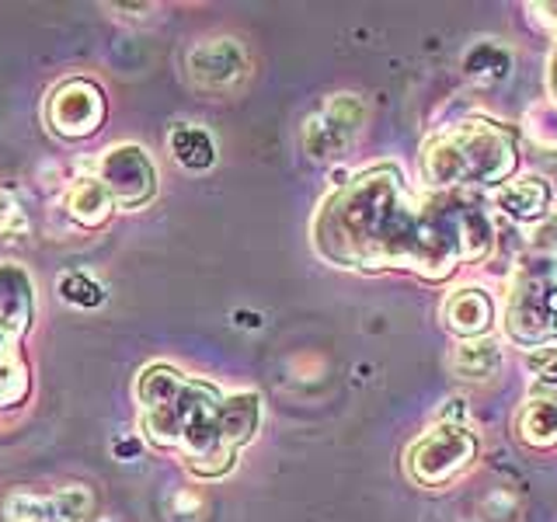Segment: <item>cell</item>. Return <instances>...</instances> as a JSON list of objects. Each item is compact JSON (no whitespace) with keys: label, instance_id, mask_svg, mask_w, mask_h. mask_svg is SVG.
<instances>
[{"label":"cell","instance_id":"obj_13","mask_svg":"<svg viewBox=\"0 0 557 522\" xmlns=\"http://www.w3.org/2000/svg\"><path fill=\"white\" fill-rule=\"evenodd\" d=\"M112 196L104 191V185L98 178H81L70 185L66 191V213L74 223L87 226V231H95V226H104L112 216Z\"/></svg>","mask_w":557,"mask_h":522},{"label":"cell","instance_id":"obj_8","mask_svg":"<svg viewBox=\"0 0 557 522\" xmlns=\"http://www.w3.org/2000/svg\"><path fill=\"white\" fill-rule=\"evenodd\" d=\"M95 492L87 484H66L52 495H32L17 487L4 498L8 522H91Z\"/></svg>","mask_w":557,"mask_h":522},{"label":"cell","instance_id":"obj_2","mask_svg":"<svg viewBox=\"0 0 557 522\" xmlns=\"http://www.w3.org/2000/svg\"><path fill=\"white\" fill-rule=\"evenodd\" d=\"M144 432L153 446L178 449L196 477H223L237 452L223 443V394L206 380H191L168 362H150L136 380Z\"/></svg>","mask_w":557,"mask_h":522},{"label":"cell","instance_id":"obj_10","mask_svg":"<svg viewBox=\"0 0 557 522\" xmlns=\"http://www.w3.org/2000/svg\"><path fill=\"white\" fill-rule=\"evenodd\" d=\"M35 318V283L17 261H0V335L22 341Z\"/></svg>","mask_w":557,"mask_h":522},{"label":"cell","instance_id":"obj_9","mask_svg":"<svg viewBox=\"0 0 557 522\" xmlns=\"http://www.w3.org/2000/svg\"><path fill=\"white\" fill-rule=\"evenodd\" d=\"M188 77L209 95H226L248 77V57L234 39H209L188 52Z\"/></svg>","mask_w":557,"mask_h":522},{"label":"cell","instance_id":"obj_23","mask_svg":"<svg viewBox=\"0 0 557 522\" xmlns=\"http://www.w3.org/2000/svg\"><path fill=\"white\" fill-rule=\"evenodd\" d=\"M530 11H536L533 17H536V25H544V28H550L554 35H557V4H530Z\"/></svg>","mask_w":557,"mask_h":522},{"label":"cell","instance_id":"obj_26","mask_svg":"<svg viewBox=\"0 0 557 522\" xmlns=\"http://www.w3.org/2000/svg\"><path fill=\"white\" fill-rule=\"evenodd\" d=\"M136 449H139V443H136V439H126V443H119V446H115L119 457H133Z\"/></svg>","mask_w":557,"mask_h":522},{"label":"cell","instance_id":"obj_21","mask_svg":"<svg viewBox=\"0 0 557 522\" xmlns=\"http://www.w3.org/2000/svg\"><path fill=\"white\" fill-rule=\"evenodd\" d=\"M527 129L533 136V144L540 150H557V109L544 104V109H533L527 115Z\"/></svg>","mask_w":557,"mask_h":522},{"label":"cell","instance_id":"obj_3","mask_svg":"<svg viewBox=\"0 0 557 522\" xmlns=\"http://www.w3.org/2000/svg\"><path fill=\"white\" fill-rule=\"evenodd\" d=\"M516 171V139L487 119H463L440 129L422 147V178L429 188L505 185Z\"/></svg>","mask_w":557,"mask_h":522},{"label":"cell","instance_id":"obj_14","mask_svg":"<svg viewBox=\"0 0 557 522\" xmlns=\"http://www.w3.org/2000/svg\"><path fill=\"white\" fill-rule=\"evenodd\" d=\"M516 435L530 449H557V400L533 397L516 414Z\"/></svg>","mask_w":557,"mask_h":522},{"label":"cell","instance_id":"obj_11","mask_svg":"<svg viewBox=\"0 0 557 522\" xmlns=\"http://www.w3.org/2000/svg\"><path fill=\"white\" fill-rule=\"evenodd\" d=\"M443 321L457 338H487V331L495 327V300L478 286H463L449 293L443 303Z\"/></svg>","mask_w":557,"mask_h":522},{"label":"cell","instance_id":"obj_18","mask_svg":"<svg viewBox=\"0 0 557 522\" xmlns=\"http://www.w3.org/2000/svg\"><path fill=\"white\" fill-rule=\"evenodd\" d=\"M463 70H467V77H474L481 84H495V80H505L512 74V57L498 42L487 39V42H478L467 52Z\"/></svg>","mask_w":557,"mask_h":522},{"label":"cell","instance_id":"obj_5","mask_svg":"<svg viewBox=\"0 0 557 522\" xmlns=\"http://www.w3.org/2000/svg\"><path fill=\"white\" fill-rule=\"evenodd\" d=\"M98 182L112 196L115 209H144L157 196V167L139 144H119L98 157Z\"/></svg>","mask_w":557,"mask_h":522},{"label":"cell","instance_id":"obj_12","mask_svg":"<svg viewBox=\"0 0 557 522\" xmlns=\"http://www.w3.org/2000/svg\"><path fill=\"white\" fill-rule=\"evenodd\" d=\"M554 191L544 178H519L495 188V206L516 223H540L550 216Z\"/></svg>","mask_w":557,"mask_h":522},{"label":"cell","instance_id":"obj_7","mask_svg":"<svg viewBox=\"0 0 557 522\" xmlns=\"http://www.w3.org/2000/svg\"><path fill=\"white\" fill-rule=\"evenodd\" d=\"M366 122V104L356 95H331L304 126V150L313 161H331L352 147Z\"/></svg>","mask_w":557,"mask_h":522},{"label":"cell","instance_id":"obj_6","mask_svg":"<svg viewBox=\"0 0 557 522\" xmlns=\"http://www.w3.org/2000/svg\"><path fill=\"white\" fill-rule=\"evenodd\" d=\"M109 104H104V91L87 77H70L49 91L46 101V122L49 129L63 139H84L95 136L104 126Z\"/></svg>","mask_w":557,"mask_h":522},{"label":"cell","instance_id":"obj_20","mask_svg":"<svg viewBox=\"0 0 557 522\" xmlns=\"http://www.w3.org/2000/svg\"><path fill=\"white\" fill-rule=\"evenodd\" d=\"M32 231V220H28V209L25 202L17 199L14 188H4L0 185V237H25Z\"/></svg>","mask_w":557,"mask_h":522},{"label":"cell","instance_id":"obj_22","mask_svg":"<svg viewBox=\"0 0 557 522\" xmlns=\"http://www.w3.org/2000/svg\"><path fill=\"white\" fill-rule=\"evenodd\" d=\"M530 254L547 258V261H557V213H550L547 220L533 223V234H530Z\"/></svg>","mask_w":557,"mask_h":522},{"label":"cell","instance_id":"obj_4","mask_svg":"<svg viewBox=\"0 0 557 522\" xmlns=\"http://www.w3.org/2000/svg\"><path fill=\"white\" fill-rule=\"evenodd\" d=\"M478 457V435L467 425H435L408 452V474L422 487H446Z\"/></svg>","mask_w":557,"mask_h":522},{"label":"cell","instance_id":"obj_24","mask_svg":"<svg viewBox=\"0 0 557 522\" xmlns=\"http://www.w3.org/2000/svg\"><path fill=\"white\" fill-rule=\"evenodd\" d=\"M544 313H547V335L557 341V286H550V293H547Z\"/></svg>","mask_w":557,"mask_h":522},{"label":"cell","instance_id":"obj_16","mask_svg":"<svg viewBox=\"0 0 557 522\" xmlns=\"http://www.w3.org/2000/svg\"><path fill=\"white\" fill-rule=\"evenodd\" d=\"M28 362L22 356V341L0 335V411L22 405L28 397Z\"/></svg>","mask_w":557,"mask_h":522},{"label":"cell","instance_id":"obj_17","mask_svg":"<svg viewBox=\"0 0 557 522\" xmlns=\"http://www.w3.org/2000/svg\"><path fill=\"white\" fill-rule=\"evenodd\" d=\"M449 365L460 380H487V376H495V370L502 365V352L492 338H470L457 345Z\"/></svg>","mask_w":557,"mask_h":522},{"label":"cell","instance_id":"obj_15","mask_svg":"<svg viewBox=\"0 0 557 522\" xmlns=\"http://www.w3.org/2000/svg\"><path fill=\"white\" fill-rule=\"evenodd\" d=\"M171 157L178 161L185 171H209L216 164V144L202 126H191V122H178L168 136Z\"/></svg>","mask_w":557,"mask_h":522},{"label":"cell","instance_id":"obj_1","mask_svg":"<svg viewBox=\"0 0 557 522\" xmlns=\"http://www.w3.org/2000/svg\"><path fill=\"white\" fill-rule=\"evenodd\" d=\"M492 223L467 199L414 202L394 167L362 171L335 191L318 223V251L348 269H411L446 278L460 261L492 251Z\"/></svg>","mask_w":557,"mask_h":522},{"label":"cell","instance_id":"obj_19","mask_svg":"<svg viewBox=\"0 0 557 522\" xmlns=\"http://www.w3.org/2000/svg\"><path fill=\"white\" fill-rule=\"evenodd\" d=\"M60 296H63L70 307L91 310V307H101L104 303V286L98 283L95 275H87V272H66L60 278Z\"/></svg>","mask_w":557,"mask_h":522},{"label":"cell","instance_id":"obj_27","mask_svg":"<svg viewBox=\"0 0 557 522\" xmlns=\"http://www.w3.org/2000/svg\"><path fill=\"white\" fill-rule=\"evenodd\" d=\"M240 324H251L255 327V324H261V318H248V313H240Z\"/></svg>","mask_w":557,"mask_h":522},{"label":"cell","instance_id":"obj_25","mask_svg":"<svg viewBox=\"0 0 557 522\" xmlns=\"http://www.w3.org/2000/svg\"><path fill=\"white\" fill-rule=\"evenodd\" d=\"M547 95H550V104L557 109V42H554L550 60H547Z\"/></svg>","mask_w":557,"mask_h":522}]
</instances>
